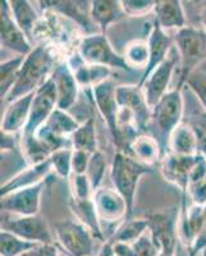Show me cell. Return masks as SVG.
<instances>
[{
	"mask_svg": "<svg viewBox=\"0 0 206 256\" xmlns=\"http://www.w3.org/2000/svg\"><path fill=\"white\" fill-rule=\"evenodd\" d=\"M56 67V56L52 48L45 44L34 48L24 58L17 84L4 102L9 104L20 98L36 92L52 77Z\"/></svg>",
	"mask_w": 206,
	"mask_h": 256,
	"instance_id": "1",
	"label": "cell"
},
{
	"mask_svg": "<svg viewBox=\"0 0 206 256\" xmlns=\"http://www.w3.org/2000/svg\"><path fill=\"white\" fill-rule=\"evenodd\" d=\"M186 112V102L183 88H173L162 98L159 102L151 109V120L148 134H152L160 144L166 154L169 152V138L176 128L183 122Z\"/></svg>",
	"mask_w": 206,
	"mask_h": 256,
	"instance_id": "2",
	"label": "cell"
},
{
	"mask_svg": "<svg viewBox=\"0 0 206 256\" xmlns=\"http://www.w3.org/2000/svg\"><path fill=\"white\" fill-rule=\"evenodd\" d=\"M154 168L141 163L131 155L123 152H116L110 166V178L113 186L123 196L128 206V216H134V198L140 178L145 174H151Z\"/></svg>",
	"mask_w": 206,
	"mask_h": 256,
	"instance_id": "3",
	"label": "cell"
},
{
	"mask_svg": "<svg viewBox=\"0 0 206 256\" xmlns=\"http://www.w3.org/2000/svg\"><path fill=\"white\" fill-rule=\"evenodd\" d=\"M173 40L180 56V72L177 88H183L187 78L206 60V32L187 26L176 32Z\"/></svg>",
	"mask_w": 206,
	"mask_h": 256,
	"instance_id": "4",
	"label": "cell"
},
{
	"mask_svg": "<svg viewBox=\"0 0 206 256\" xmlns=\"http://www.w3.org/2000/svg\"><path fill=\"white\" fill-rule=\"evenodd\" d=\"M77 52L82 60L88 64L102 66L110 70H122L126 72H134L126 62L124 56L118 54L112 46L106 34H92L84 36L78 45Z\"/></svg>",
	"mask_w": 206,
	"mask_h": 256,
	"instance_id": "5",
	"label": "cell"
},
{
	"mask_svg": "<svg viewBox=\"0 0 206 256\" xmlns=\"http://www.w3.org/2000/svg\"><path fill=\"white\" fill-rule=\"evenodd\" d=\"M56 234L67 256H96L98 240L78 220H63L56 224Z\"/></svg>",
	"mask_w": 206,
	"mask_h": 256,
	"instance_id": "6",
	"label": "cell"
},
{
	"mask_svg": "<svg viewBox=\"0 0 206 256\" xmlns=\"http://www.w3.org/2000/svg\"><path fill=\"white\" fill-rule=\"evenodd\" d=\"M0 228L26 241L40 244H52V232L48 227L46 220L41 216H18L2 212Z\"/></svg>",
	"mask_w": 206,
	"mask_h": 256,
	"instance_id": "7",
	"label": "cell"
},
{
	"mask_svg": "<svg viewBox=\"0 0 206 256\" xmlns=\"http://www.w3.org/2000/svg\"><path fill=\"white\" fill-rule=\"evenodd\" d=\"M178 209L170 208L148 214V232L160 252H176L178 238Z\"/></svg>",
	"mask_w": 206,
	"mask_h": 256,
	"instance_id": "8",
	"label": "cell"
},
{
	"mask_svg": "<svg viewBox=\"0 0 206 256\" xmlns=\"http://www.w3.org/2000/svg\"><path fill=\"white\" fill-rule=\"evenodd\" d=\"M116 86L112 78L92 88V98L95 106L106 123L108 131L110 134L116 152L120 150V134L118 127L119 105L116 102Z\"/></svg>",
	"mask_w": 206,
	"mask_h": 256,
	"instance_id": "9",
	"label": "cell"
},
{
	"mask_svg": "<svg viewBox=\"0 0 206 256\" xmlns=\"http://www.w3.org/2000/svg\"><path fill=\"white\" fill-rule=\"evenodd\" d=\"M48 186V180L35 186L20 188L0 196L2 212L18 216H38L41 206V195Z\"/></svg>",
	"mask_w": 206,
	"mask_h": 256,
	"instance_id": "10",
	"label": "cell"
},
{
	"mask_svg": "<svg viewBox=\"0 0 206 256\" xmlns=\"http://www.w3.org/2000/svg\"><path fill=\"white\" fill-rule=\"evenodd\" d=\"M119 109L134 118L140 134H148L151 120V108L148 105L142 88L138 84H122L116 88Z\"/></svg>",
	"mask_w": 206,
	"mask_h": 256,
	"instance_id": "11",
	"label": "cell"
},
{
	"mask_svg": "<svg viewBox=\"0 0 206 256\" xmlns=\"http://www.w3.org/2000/svg\"><path fill=\"white\" fill-rule=\"evenodd\" d=\"M56 108H58V98H56V84L50 77L35 92L28 123H27L24 132L20 134V136H34L38 128L48 122L50 116L54 113Z\"/></svg>",
	"mask_w": 206,
	"mask_h": 256,
	"instance_id": "12",
	"label": "cell"
},
{
	"mask_svg": "<svg viewBox=\"0 0 206 256\" xmlns=\"http://www.w3.org/2000/svg\"><path fill=\"white\" fill-rule=\"evenodd\" d=\"M178 63H180V56H178L177 49L173 48L166 60L162 62L156 70H152L142 86H140L142 88L146 102L151 109L162 100V96L170 91L169 84H170L172 77L174 74Z\"/></svg>",
	"mask_w": 206,
	"mask_h": 256,
	"instance_id": "13",
	"label": "cell"
},
{
	"mask_svg": "<svg viewBox=\"0 0 206 256\" xmlns=\"http://www.w3.org/2000/svg\"><path fill=\"white\" fill-rule=\"evenodd\" d=\"M0 42L2 50H8L14 56H27L34 49L26 34L13 20L9 0L2 2L0 6Z\"/></svg>",
	"mask_w": 206,
	"mask_h": 256,
	"instance_id": "14",
	"label": "cell"
},
{
	"mask_svg": "<svg viewBox=\"0 0 206 256\" xmlns=\"http://www.w3.org/2000/svg\"><path fill=\"white\" fill-rule=\"evenodd\" d=\"M196 162V155H180L168 152L160 163V172L168 184H174L182 192V204H186V195L190 186V176Z\"/></svg>",
	"mask_w": 206,
	"mask_h": 256,
	"instance_id": "15",
	"label": "cell"
},
{
	"mask_svg": "<svg viewBox=\"0 0 206 256\" xmlns=\"http://www.w3.org/2000/svg\"><path fill=\"white\" fill-rule=\"evenodd\" d=\"M92 200L100 222L118 224L128 216L127 202L116 188L100 187L94 192Z\"/></svg>",
	"mask_w": 206,
	"mask_h": 256,
	"instance_id": "16",
	"label": "cell"
},
{
	"mask_svg": "<svg viewBox=\"0 0 206 256\" xmlns=\"http://www.w3.org/2000/svg\"><path fill=\"white\" fill-rule=\"evenodd\" d=\"M42 10H52L60 16L74 20L88 35L98 34V27L91 18V2H73V0H54V2H38Z\"/></svg>",
	"mask_w": 206,
	"mask_h": 256,
	"instance_id": "17",
	"label": "cell"
},
{
	"mask_svg": "<svg viewBox=\"0 0 206 256\" xmlns=\"http://www.w3.org/2000/svg\"><path fill=\"white\" fill-rule=\"evenodd\" d=\"M52 80L56 84L58 109L70 112L78 102L82 90L67 60L56 64L52 74Z\"/></svg>",
	"mask_w": 206,
	"mask_h": 256,
	"instance_id": "18",
	"label": "cell"
},
{
	"mask_svg": "<svg viewBox=\"0 0 206 256\" xmlns=\"http://www.w3.org/2000/svg\"><path fill=\"white\" fill-rule=\"evenodd\" d=\"M148 44L150 58H148V67L145 68V70L142 72V76H141L138 84H137L138 86H142V84L148 80V77L152 73V70H156L162 62L166 60L172 49L174 48V40L154 20L152 26H151L150 35H148Z\"/></svg>",
	"mask_w": 206,
	"mask_h": 256,
	"instance_id": "19",
	"label": "cell"
},
{
	"mask_svg": "<svg viewBox=\"0 0 206 256\" xmlns=\"http://www.w3.org/2000/svg\"><path fill=\"white\" fill-rule=\"evenodd\" d=\"M52 172V162L50 159L41 162L38 164L27 166L22 170L9 178L2 184L0 188V196L10 194L13 191H17L20 188H27V187L35 186V184H41L49 178V174Z\"/></svg>",
	"mask_w": 206,
	"mask_h": 256,
	"instance_id": "20",
	"label": "cell"
},
{
	"mask_svg": "<svg viewBox=\"0 0 206 256\" xmlns=\"http://www.w3.org/2000/svg\"><path fill=\"white\" fill-rule=\"evenodd\" d=\"M35 92L9 102L2 118V131L6 134H22L31 114Z\"/></svg>",
	"mask_w": 206,
	"mask_h": 256,
	"instance_id": "21",
	"label": "cell"
},
{
	"mask_svg": "<svg viewBox=\"0 0 206 256\" xmlns=\"http://www.w3.org/2000/svg\"><path fill=\"white\" fill-rule=\"evenodd\" d=\"M68 66L72 70L76 80L81 88H92L98 84L110 78L112 70L102 66L88 64L82 60L78 52L70 56L67 60Z\"/></svg>",
	"mask_w": 206,
	"mask_h": 256,
	"instance_id": "22",
	"label": "cell"
},
{
	"mask_svg": "<svg viewBox=\"0 0 206 256\" xmlns=\"http://www.w3.org/2000/svg\"><path fill=\"white\" fill-rule=\"evenodd\" d=\"M205 219V210L201 205L191 204L188 208L182 206L180 223H178V238L190 248L198 236Z\"/></svg>",
	"mask_w": 206,
	"mask_h": 256,
	"instance_id": "23",
	"label": "cell"
},
{
	"mask_svg": "<svg viewBox=\"0 0 206 256\" xmlns=\"http://www.w3.org/2000/svg\"><path fill=\"white\" fill-rule=\"evenodd\" d=\"M126 154L131 155L136 160L150 166L160 164L164 158L162 146L158 142L156 138L150 134H141L134 137L131 144L128 145Z\"/></svg>",
	"mask_w": 206,
	"mask_h": 256,
	"instance_id": "24",
	"label": "cell"
},
{
	"mask_svg": "<svg viewBox=\"0 0 206 256\" xmlns=\"http://www.w3.org/2000/svg\"><path fill=\"white\" fill-rule=\"evenodd\" d=\"M155 20L164 31L180 30L186 26V14L180 0H158L155 6Z\"/></svg>",
	"mask_w": 206,
	"mask_h": 256,
	"instance_id": "25",
	"label": "cell"
},
{
	"mask_svg": "<svg viewBox=\"0 0 206 256\" xmlns=\"http://www.w3.org/2000/svg\"><path fill=\"white\" fill-rule=\"evenodd\" d=\"M127 17L123 10L122 2L118 0H92L91 18L99 32L106 34L108 27Z\"/></svg>",
	"mask_w": 206,
	"mask_h": 256,
	"instance_id": "26",
	"label": "cell"
},
{
	"mask_svg": "<svg viewBox=\"0 0 206 256\" xmlns=\"http://www.w3.org/2000/svg\"><path fill=\"white\" fill-rule=\"evenodd\" d=\"M70 208L74 214L76 220H78L80 223L86 226L98 241L102 242V244L106 242L104 230L102 227V222L98 216L95 202H94L92 198H90V200H77V198H70Z\"/></svg>",
	"mask_w": 206,
	"mask_h": 256,
	"instance_id": "27",
	"label": "cell"
},
{
	"mask_svg": "<svg viewBox=\"0 0 206 256\" xmlns=\"http://www.w3.org/2000/svg\"><path fill=\"white\" fill-rule=\"evenodd\" d=\"M169 152L180 155H196L198 152V138L194 128L182 122L169 138Z\"/></svg>",
	"mask_w": 206,
	"mask_h": 256,
	"instance_id": "28",
	"label": "cell"
},
{
	"mask_svg": "<svg viewBox=\"0 0 206 256\" xmlns=\"http://www.w3.org/2000/svg\"><path fill=\"white\" fill-rule=\"evenodd\" d=\"M148 232V218H126L114 230L110 238L106 242L109 244H134L141 236Z\"/></svg>",
	"mask_w": 206,
	"mask_h": 256,
	"instance_id": "29",
	"label": "cell"
},
{
	"mask_svg": "<svg viewBox=\"0 0 206 256\" xmlns=\"http://www.w3.org/2000/svg\"><path fill=\"white\" fill-rule=\"evenodd\" d=\"M9 6H10L13 20L31 41L32 36H34V30L38 20V14L32 3L27 0H10Z\"/></svg>",
	"mask_w": 206,
	"mask_h": 256,
	"instance_id": "30",
	"label": "cell"
},
{
	"mask_svg": "<svg viewBox=\"0 0 206 256\" xmlns=\"http://www.w3.org/2000/svg\"><path fill=\"white\" fill-rule=\"evenodd\" d=\"M24 58L26 56H13L2 60V64H0V98H2V102L6 99V96L10 94V91L17 84Z\"/></svg>",
	"mask_w": 206,
	"mask_h": 256,
	"instance_id": "31",
	"label": "cell"
},
{
	"mask_svg": "<svg viewBox=\"0 0 206 256\" xmlns=\"http://www.w3.org/2000/svg\"><path fill=\"white\" fill-rule=\"evenodd\" d=\"M113 252L116 256H158L159 248L154 244L150 236V232H146L134 244H113Z\"/></svg>",
	"mask_w": 206,
	"mask_h": 256,
	"instance_id": "32",
	"label": "cell"
},
{
	"mask_svg": "<svg viewBox=\"0 0 206 256\" xmlns=\"http://www.w3.org/2000/svg\"><path fill=\"white\" fill-rule=\"evenodd\" d=\"M70 142L74 150L95 154L99 152L98 148V137H96L95 120H88L84 123H81L77 131L70 136Z\"/></svg>",
	"mask_w": 206,
	"mask_h": 256,
	"instance_id": "33",
	"label": "cell"
},
{
	"mask_svg": "<svg viewBox=\"0 0 206 256\" xmlns=\"http://www.w3.org/2000/svg\"><path fill=\"white\" fill-rule=\"evenodd\" d=\"M45 124H46L54 134L70 138V136L77 131V128L80 127L81 123L76 120L70 112L62 110V109L56 108V110H54V113L50 116V118L48 120V122L45 123Z\"/></svg>",
	"mask_w": 206,
	"mask_h": 256,
	"instance_id": "34",
	"label": "cell"
},
{
	"mask_svg": "<svg viewBox=\"0 0 206 256\" xmlns=\"http://www.w3.org/2000/svg\"><path fill=\"white\" fill-rule=\"evenodd\" d=\"M38 244H40L26 241L6 230L0 233V256H24Z\"/></svg>",
	"mask_w": 206,
	"mask_h": 256,
	"instance_id": "35",
	"label": "cell"
},
{
	"mask_svg": "<svg viewBox=\"0 0 206 256\" xmlns=\"http://www.w3.org/2000/svg\"><path fill=\"white\" fill-rule=\"evenodd\" d=\"M126 62L132 70H145L148 67V58H150V52H148V41L144 40H134L126 46L124 49Z\"/></svg>",
	"mask_w": 206,
	"mask_h": 256,
	"instance_id": "36",
	"label": "cell"
},
{
	"mask_svg": "<svg viewBox=\"0 0 206 256\" xmlns=\"http://www.w3.org/2000/svg\"><path fill=\"white\" fill-rule=\"evenodd\" d=\"M72 155L73 148H67L58 150L49 158L52 162V173H56V177L64 178V180L70 178L72 176Z\"/></svg>",
	"mask_w": 206,
	"mask_h": 256,
	"instance_id": "37",
	"label": "cell"
},
{
	"mask_svg": "<svg viewBox=\"0 0 206 256\" xmlns=\"http://www.w3.org/2000/svg\"><path fill=\"white\" fill-rule=\"evenodd\" d=\"M106 159L102 155V152H96L95 154L91 155L90 164H88V169L86 176L90 180V184L92 186L94 192L96 190H99L102 187V180L105 177V173H106Z\"/></svg>",
	"mask_w": 206,
	"mask_h": 256,
	"instance_id": "38",
	"label": "cell"
},
{
	"mask_svg": "<svg viewBox=\"0 0 206 256\" xmlns=\"http://www.w3.org/2000/svg\"><path fill=\"white\" fill-rule=\"evenodd\" d=\"M184 86L194 94L201 106L206 110V72L200 70H194L187 78Z\"/></svg>",
	"mask_w": 206,
	"mask_h": 256,
	"instance_id": "39",
	"label": "cell"
},
{
	"mask_svg": "<svg viewBox=\"0 0 206 256\" xmlns=\"http://www.w3.org/2000/svg\"><path fill=\"white\" fill-rule=\"evenodd\" d=\"M70 198L77 200H90L94 198V190L86 174L70 176Z\"/></svg>",
	"mask_w": 206,
	"mask_h": 256,
	"instance_id": "40",
	"label": "cell"
},
{
	"mask_svg": "<svg viewBox=\"0 0 206 256\" xmlns=\"http://www.w3.org/2000/svg\"><path fill=\"white\" fill-rule=\"evenodd\" d=\"M154 0H122V6L128 17H144L155 10Z\"/></svg>",
	"mask_w": 206,
	"mask_h": 256,
	"instance_id": "41",
	"label": "cell"
},
{
	"mask_svg": "<svg viewBox=\"0 0 206 256\" xmlns=\"http://www.w3.org/2000/svg\"><path fill=\"white\" fill-rule=\"evenodd\" d=\"M90 152L74 150L72 155V174H86L88 169V164L91 160Z\"/></svg>",
	"mask_w": 206,
	"mask_h": 256,
	"instance_id": "42",
	"label": "cell"
},
{
	"mask_svg": "<svg viewBox=\"0 0 206 256\" xmlns=\"http://www.w3.org/2000/svg\"><path fill=\"white\" fill-rule=\"evenodd\" d=\"M204 210H205V219H204L202 228L191 248H188V256H198V254H201L206 248V205L204 206Z\"/></svg>",
	"mask_w": 206,
	"mask_h": 256,
	"instance_id": "43",
	"label": "cell"
},
{
	"mask_svg": "<svg viewBox=\"0 0 206 256\" xmlns=\"http://www.w3.org/2000/svg\"><path fill=\"white\" fill-rule=\"evenodd\" d=\"M26 256H59V251L54 244H38L34 250L27 252Z\"/></svg>",
	"mask_w": 206,
	"mask_h": 256,
	"instance_id": "44",
	"label": "cell"
},
{
	"mask_svg": "<svg viewBox=\"0 0 206 256\" xmlns=\"http://www.w3.org/2000/svg\"><path fill=\"white\" fill-rule=\"evenodd\" d=\"M99 256H116L113 252V248H112V244L109 242H105L104 246L102 248V250L99 251Z\"/></svg>",
	"mask_w": 206,
	"mask_h": 256,
	"instance_id": "45",
	"label": "cell"
},
{
	"mask_svg": "<svg viewBox=\"0 0 206 256\" xmlns=\"http://www.w3.org/2000/svg\"><path fill=\"white\" fill-rule=\"evenodd\" d=\"M200 20H201V24H202V27H204L202 30L206 32V6H204L202 10H201Z\"/></svg>",
	"mask_w": 206,
	"mask_h": 256,
	"instance_id": "46",
	"label": "cell"
},
{
	"mask_svg": "<svg viewBox=\"0 0 206 256\" xmlns=\"http://www.w3.org/2000/svg\"><path fill=\"white\" fill-rule=\"evenodd\" d=\"M158 256H176V252H160Z\"/></svg>",
	"mask_w": 206,
	"mask_h": 256,
	"instance_id": "47",
	"label": "cell"
},
{
	"mask_svg": "<svg viewBox=\"0 0 206 256\" xmlns=\"http://www.w3.org/2000/svg\"><path fill=\"white\" fill-rule=\"evenodd\" d=\"M201 256H206V248L202 251V252H201Z\"/></svg>",
	"mask_w": 206,
	"mask_h": 256,
	"instance_id": "48",
	"label": "cell"
},
{
	"mask_svg": "<svg viewBox=\"0 0 206 256\" xmlns=\"http://www.w3.org/2000/svg\"><path fill=\"white\" fill-rule=\"evenodd\" d=\"M205 180V184H206V177H205V180Z\"/></svg>",
	"mask_w": 206,
	"mask_h": 256,
	"instance_id": "49",
	"label": "cell"
},
{
	"mask_svg": "<svg viewBox=\"0 0 206 256\" xmlns=\"http://www.w3.org/2000/svg\"><path fill=\"white\" fill-rule=\"evenodd\" d=\"M24 256H26V255H24Z\"/></svg>",
	"mask_w": 206,
	"mask_h": 256,
	"instance_id": "50",
	"label": "cell"
}]
</instances>
